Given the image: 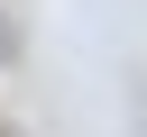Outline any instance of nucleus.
<instances>
[{
    "instance_id": "nucleus-1",
    "label": "nucleus",
    "mask_w": 147,
    "mask_h": 137,
    "mask_svg": "<svg viewBox=\"0 0 147 137\" xmlns=\"http://www.w3.org/2000/svg\"><path fill=\"white\" fill-rule=\"evenodd\" d=\"M0 137H18V128H9V119H0Z\"/></svg>"
}]
</instances>
